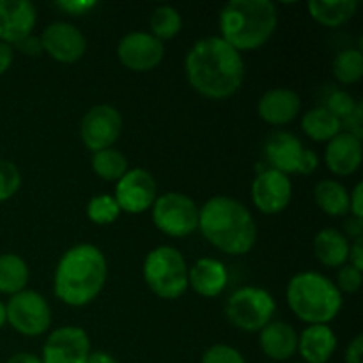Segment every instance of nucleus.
<instances>
[{
    "label": "nucleus",
    "mask_w": 363,
    "mask_h": 363,
    "mask_svg": "<svg viewBox=\"0 0 363 363\" xmlns=\"http://www.w3.org/2000/svg\"><path fill=\"white\" fill-rule=\"evenodd\" d=\"M121 215V208L113 195L99 194L92 197L87 204V218L96 225H108L113 223Z\"/></svg>",
    "instance_id": "obj_31"
},
{
    "label": "nucleus",
    "mask_w": 363,
    "mask_h": 363,
    "mask_svg": "<svg viewBox=\"0 0 363 363\" xmlns=\"http://www.w3.org/2000/svg\"><path fill=\"white\" fill-rule=\"evenodd\" d=\"M363 282V275L362 272H358L357 268H353L351 264H344L340 268L339 275H337V289L340 293H357L358 289L362 287Z\"/></svg>",
    "instance_id": "obj_35"
},
{
    "label": "nucleus",
    "mask_w": 363,
    "mask_h": 363,
    "mask_svg": "<svg viewBox=\"0 0 363 363\" xmlns=\"http://www.w3.org/2000/svg\"><path fill=\"white\" fill-rule=\"evenodd\" d=\"M91 165L96 176H99L105 181H116V183L130 170L126 156L113 147L94 152Z\"/></svg>",
    "instance_id": "obj_28"
},
{
    "label": "nucleus",
    "mask_w": 363,
    "mask_h": 363,
    "mask_svg": "<svg viewBox=\"0 0 363 363\" xmlns=\"http://www.w3.org/2000/svg\"><path fill=\"white\" fill-rule=\"evenodd\" d=\"M362 353H363V337L357 335L351 344L347 346L346 354H344V362L346 363H362Z\"/></svg>",
    "instance_id": "obj_41"
},
{
    "label": "nucleus",
    "mask_w": 363,
    "mask_h": 363,
    "mask_svg": "<svg viewBox=\"0 0 363 363\" xmlns=\"http://www.w3.org/2000/svg\"><path fill=\"white\" fill-rule=\"evenodd\" d=\"M57 6L71 16H82V14H87L89 11L94 9L98 2H94V0H62Z\"/></svg>",
    "instance_id": "obj_36"
},
{
    "label": "nucleus",
    "mask_w": 363,
    "mask_h": 363,
    "mask_svg": "<svg viewBox=\"0 0 363 363\" xmlns=\"http://www.w3.org/2000/svg\"><path fill=\"white\" fill-rule=\"evenodd\" d=\"M43 52L60 64H74L85 55L87 39L80 28L67 21H53L39 35Z\"/></svg>",
    "instance_id": "obj_14"
},
{
    "label": "nucleus",
    "mask_w": 363,
    "mask_h": 363,
    "mask_svg": "<svg viewBox=\"0 0 363 363\" xmlns=\"http://www.w3.org/2000/svg\"><path fill=\"white\" fill-rule=\"evenodd\" d=\"M106 277L108 264L105 254L94 245H74L57 262L53 293L69 307H85L99 296Z\"/></svg>",
    "instance_id": "obj_2"
},
{
    "label": "nucleus",
    "mask_w": 363,
    "mask_h": 363,
    "mask_svg": "<svg viewBox=\"0 0 363 363\" xmlns=\"http://www.w3.org/2000/svg\"><path fill=\"white\" fill-rule=\"evenodd\" d=\"M362 128H363V106L362 103H358L357 108L353 110V113H351V116L342 123V131H347V133L362 138L363 135Z\"/></svg>",
    "instance_id": "obj_37"
},
{
    "label": "nucleus",
    "mask_w": 363,
    "mask_h": 363,
    "mask_svg": "<svg viewBox=\"0 0 363 363\" xmlns=\"http://www.w3.org/2000/svg\"><path fill=\"white\" fill-rule=\"evenodd\" d=\"M357 105L358 101L350 94V92L340 91L339 89V91L330 92L328 98H326V103L323 106H325L330 113H333L340 123H344V121L353 113V110L357 108Z\"/></svg>",
    "instance_id": "obj_32"
},
{
    "label": "nucleus",
    "mask_w": 363,
    "mask_h": 363,
    "mask_svg": "<svg viewBox=\"0 0 363 363\" xmlns=\"http://www.w3.org/2000/svg\"><path fill=\"white\" fill-rule=\"evenodd\" d=\"M319 167V156L318 152L312 151V149H303L301 152V158L298 162L296 174H303V176H308V174H314Z\"/></svg>",
    "instance_id": "obj_38"
},
{
    "label": "nucleus",
    "mask_w": 363,
    "mask_h": 363,
    "mask_svg": "<svg viewBox=\"0 0 363 363\" xmlns=\"http://www.w3.org/2000/svg\"><path fill=\"white\" fill-rule=\"evenodd\" d=\"M191 87L209 99H227L240 91L245 80V60L220 35L202 38L184 59Z\"/></svg>",
    "instance_id": "obj_1"
},
{
    "label": "nucleus",
    "mask_w": 363,
    "mask_h": 363,
    "mask_svg": "<svg viewBox=\"0 0 363 363\" xmlns=\"http://www.w3.org/2000/svg\"><path fill=\"white\" fill-rule=\"evenodd\" d=\"M293 199V184L289 176L275 169L262 170L252 183V201L264 215H279Z\"/></svg>",
    "instance_id": "obj_15"
},
{
    "label": "nucleus",
    "mask_w": 363,
    "mask_h": 363,
    "mask_svg": "<svg viewBox=\"0 0 363 363\" xmlns=\"http://www.w3.org/2000/svg\"><path fill=\"white\" fill-rule=\"evenodd\" d=\"M344 236H346L347 240L353 238V241L363 238V220L351 216V218L346 222V234H344Z\"/></svg>",
    "instance_id": "obj_44"
},
{
    "label": "nucleus",
    "mask_w": 363,
    "mask_h": 363,
    "mask_svg": "<svg viewBox=\"0 0 363 363\" xmlns=\"http://www.w3.org/2000/svg\"><path fill=\"white\" fill-rule=\"evenodd\" d=\"M286 300L293 314L308 325H328L342 308L335 282L318 272H301L287 284Z\"/></svg>",
    "instance_id": "obj_5"
},
{
    "label": "nucleus",
    "mask_w": 363,
    "mask_h": 363,
    "mask_svg": "<svg viewBox=\"0 0 363 363\" xmlns=\"http://www.w3.org/2000/svg\"><path fill=\"white\" fill-rule=\"evenodd\" d=\"M201 363H247L243 354L227 344H215L202 354Z\"/></svg>",
    "instance_id": "obj_34"
},
{
    "label": "nucleus",
    "mask_w": 363,
    "mask_h": 363,
    "mask_svg": "<svg viewBox=\"0 0 363 363\" xmlns=\"http://www.w3.org/2000/svg\"><path fill=\"white\" fill-rule=\"evenodd\" d=\"M28 282V266L20 255H0V293L13 294L21 293Z\"/></svg>",
    "instance_id": "obj_27"
},
{
    "label": "nucleus",
    "mask_w": 363,
    "mask_h": 363,
    "mask_svg": "<svg viewBox=\"0 0 363 363\" xmlns=\"http://www.w3.org/2000/svg\"><path fill=\"white\" fill-rule=\"evenodd\" d=\"M259 346L272 360H289L298 351V333L289 323L272 321L259 332Z\"/></svg>",
    "instance_id": "obj_21"
},
{
    "label": "nucleus",
    "mask_w": 363,
    "mask_h": 363,
    "mask_svg": "<svg viewBox=\"0 0 363 363\" xmlns=\"http://www.w3.org/2000/svg\"><path fill=\"white\" fill-rule=\"evenodd\" d=\"M275 311V298L266 289L255 286L234 291L225 303L227 319L243 332H261L268 323H272Z\"/></svg>",
    "instance_id": "obj_7"
},
{
    "label": "nucleus",
    "mask_w": 363,
    "mask_h": 363,
    "mask_svg": "<svg viewBox=\"0 0 363 363\" xmlns=\"http://www.w3.org/2000/svg\"><path fill=\"white\" fill-rule=\"evenodd\" d=\"M7 323V314H6V303L0 301V328Z\"/></svg>",
    "instance_id": "obj_47"
},
{
    "label": "nucleus",
    "mask_w": 363,
    "mask_h": 363,
    "mask_svg": "<svg viewBox=\"0 0 363 363\" xmlns=\"http://www.w3.org/2000/svg\"><path fill=\"white\" fill-rule=\"evenodd\" d=\"M337 350V335L328 325H308L298 335V351L307 363H326Z\"/></svg>",
    "instance_id": "obj_22"
},
{
    "label": "nucleus",
    "mask_w": 363,
    "mask_h": 363,
    "mask_svg": "<svg viewBox=\"0 0 363 363\" xmlns=\"http://www.w3.org/2000/svg\"><path fill=\"white\" fill-rule=\"evenodd\" d=\"M151 211L160 233L170 238H186L199 229V206L194 199L179 191L156 197Z\"/></svg>",
    "instance_id": "obj_8"
},
{
    "label": "nucleus",
    "mask_w": 363,
    "mask_h": 363,
    "mask_svg": "<svg viewBox=\"0 0 363 363\" xmlns=\"http://www.w3.org/2000/svg\"><path fill=\"white\" fill-rule=\"evenodd\" d=\"M85 363H117V360L106 351H91Z\"/></svg>",
    "instance_id": "obj_45"
},
{
    "label": "nucleus",
    "mask_w": 363,
    "mask_h": 363,
    "mask_svg": "<svg viewBox=\"0 0 363 363\" xmlns=\"http://www.w3.org/2000/svg\"><path fill=\"white\" fill-rule=\"evenodd\" d=\"M301 110V99L293 89H272L257 103V113L264 123L284 126L293 123Z\"/></svg>",
    "instance_id": "obj_18"
},
{
    "label": "nucleus",
    "mask_w": 363,
    "mask_h": 363,
    "mask_svg": "<svg viewBox=\"0 0 363 363\" xmlns=\"http://www.w3.org/2000/svg\"><path fill=\"white\" fill-rule=\"evenodd\" d=\"M301 128L311 140L328 144L332 138H335L342 131V123L333 113H330L325 106H315L305 113L303 119H301Z\"/></svg>",
    "instance_id": "obj_26"
},
{
    "label": "nucleus",
    "mask_w": 363,
    "mask_h": 363,
    "mask_svg": "<svg viewBox=\"0 0 363 363\" xmlns=\"http://www.w3.org/2000/svg\"><path fill=\"white\" fill-rule=\"evenodd\" d=\"M151 32L149 34L155 35L160 41H167V39L176 38L183 27V20H181L179 11L174 9L172 6H160L152 11L151 14Z\"/></svg>",
    "instance_id": "obj_30"
},
{
    "label": "nucleus",
    "mask_w": 363,
    "mask_h": 363,
    "mask_svg": "<svg viewBox=\"0 0 363 363\" xmlns=\"http://www.w3.org/2000/svg\"><path fill=\"white\" fill-rule=\"evenodd\" d=\"M303 149L300 138L287 131H275L269 135L264 144L266 160L269 162L272 169L279 170L286 176L296 174L298 162H300Z\"/></svg>",
    "instance_id": "obj_20"
},
{
    "label": "nucleus",
    "mask_w": 363,
    "mask_h": 363,
    "mask_svg": "<svg viewBox=\"0 0 363 363\" xmlns=\"http://www.w3.org/2000/svg\"><path fill=\"white\" fill-rule=\"evenodd\" d=\"M21 174L14 163L0 160V202H6L20 190Z\"/></svg>",
    "instance_id": "obj_33"
},
{
    "label": "nucleus",
    "mask_w": 363,
    "mask_h": 363,
    "mask_svg": "<svg viewBox=\"0 0 363 363\" xmlns=\"http://www.w3.org/2000/svg\"><path fill=\"white\" fill-rule=\"evenodd\" d=\"M318 208L328 216H344L350 213V191L335 179H323L314 188Z\"/></svg>",
    "instance_id": "obj_25"
},
{
    "label": "nucleus",
    "mask_w": 363,
    "mask_h": 363,
    "mask_svg": "<svg viewBox=\"0 0 363 363\" xmlns=\"http://www.w3.org/2000/svg\"><path fill=\"white\" fill-rule=\"evenodd\" d=\"M347 261L353 268H357L358 272L363 273V238L360 240H354L353 245H350V255H347Z\"/></svg>",
    "instance_id": "obj_42"
},
{
    "label": "nucleus",
    "mask_w": 363,
    "mask_h": 363,
    "mask_svg": "<svg viewBox=\"0 0 363 363\" xmlns=\"http://www.w3.org/2000/svg\"><path fill=\"white\" fill-rule=\"evenodd\" d=\"M332 73L340 84H357L363 77V55L360 50L347 48L337 53L332 64Z\"/></svg>",
    "instance_id": "obj_29"
},
{
    "label": "nucleus",
    "mask_w": 363,
    "mask_h": 363,
    "mask_svg": "<svg viewBox=\"0 0 363 363\" xmlns=\"http://www.w3.org/2000/svg\"><path fill=\"white\" fill-rule=\"evenodd\" d=\"M121 64L131 71L155 69L165 57V45L149 32H130L117 45Z\"/></svg>",
    "instance_id": "obj_13"
},
{
    "label": "nucleus",
    "mask_w": 363,
    "mask_h": 363,
    "mask_svg": "<svg viewBox=\"0 0 363 363\" xmlns=\"http://www.w3.org/2000/svg\"><path fill=\"white\" fill-rule=\"evenodd\" d=\"M350 213L354 218L363 220V184H354L353 191L350 194Z\"/></svg>",
    "instance_id": "obj_40"
},
{
    "label": "nucleus",
    "mask_w": 363,
    "mask_h": 363,
    "mask_svg": "<svg viewBox=\"0 0 363 363\" xmlns=\"http://www.w3.org/2000/svg\"><path fill=\"white\" fill-rule=\"evenodd\" d=\"M123 133V117L110 105H96L84 116L80 137L85 147L92 152L112 147Z\"/></svg>",
    "instance_id": "obj_10"
},
{
    "label": "nucleus",
    "mask_w": 363,
    "mask_h": 363,
    "mask_svg": "<svg viewBox=\"0 0 363 363\" xmlns=\"http://www.w3.org/2000/svg\"><path fill=\"white\" fill-rule=\"evenodd\" d=\"M199 230L227 255H245L257 241L252 213L240 201L225 195L211 197L199 209Z\"/></svg>",
    "instance_id": "obj_3"
},
{
    "label": "nucleus",
    "mask_w": 363,
    "mask_h": 363,
    "mask_svg": "<svg viewBox=\"0 0 363 363\" xmlns=\"http://www.w3.org/2000/svg\"><path fill=\"white\" fill-rule=\"evenodd\" d=\"M279 11L269 0H233L220 11V38L238 52L257 50L269 41Z\"/></svg>",
    "instance_id": "obj_4"
},
{
    "label": "nucleus",
    "mask_w": 363,
    "mask_h": 363,
    "mask_svg": "<svg viewBox=\"0 0 363 363\" xmlns=\"http://www.w3.org/2000/svg\"><path fill=\"white\" fill-rule=\"evenodd\" d=\"M6 363H43V360L32 353H16L13 354V357H11Z\"/></svg>",
    "instance_id": "obj_46"
},
{
    "label": "nucleus",
    "mask_w": 363,
    "mask_h": 363,
    "mask_svg": "<svg viewBox=\"0 0 363 363\" xmlns=\"http://www.w3.org/2000/svg\"><path fill=\"white\" fill-rule=\"evenodd\" d=\"M7 323L25 337H38L52 325V308L43 294L23 289L13 294L6 305Z\"/></svg>",
    "instance_id": "obj_9"
},
{
    "label": "nucleus",
    "mask_w": 363,
    "mask_h": 363,
    "mask_svg": "<svg viewBox=\"0 0 363 363\" xmlns=\"http://www.w3.org/2000/svg\"><path fill=\"white\" fill-rule=\"evenodd\" d=\"M16 48L20 50L23 55L27 57H39L43 52V45H41V39L35 38V35H27V38L23 39V41H20L16 45Z\"/></svg>",
    "instance_id": "obj_39"
},
{
    "label": "nucleus",
    "mask_w": 363,
    "mask_h": 363,
    "mask_svg": "<svg viewBox=\"0 0 363 363\" xmlns=\"http://www.w3.org/2000/svg\"><path fill=\"white\" fill-rule=\"evenodd\" d=\"M38 11L28 0H0V41L16 46L32 34Z\"/></svg>",
    "instance_id": "obj_16"
},
{
    "label": "nucleus",
    "mask_w": 363,
    "mask_h": 363,
    "mask_svg": "<svg viewBox=\"0 0 363 363\" xmlns=\"http://www.w3.org/2000/svg\"><path fill=\"white\" fill-rule=\"evenodd\" d=\"M362 138L340 131L326 144L325 162L330 172L335 176H351L362 165Z\"/></svg>",
    "instance_id": "obj_17"
},
{
    "label": "nucleus",
    "mask_w": 363,
    "mask_h": 363,
    "mask_svg": "<svg viewBox=\"0 0 363 363\" xmlns=\"http://www.w3.org/2000/svg\"><path fill=\"white\" fill-rule=\"evenodd\" d=\"M13 59H14L13 46L0 41V74H4L7 69H9L11 64H13Z\"/></svg>",
    "instance_id": "obj_43"
},
{
    "label": "nucleus",
    "mask_w": 363,
    "mask_h": 363,
    "mask_svg": "<svg viewBox=\"0 0 363 363\" xmlns=\"http://www.w3.org/2000/svg\"><path fill=\"white\" fill-rule=\"evenodd\" d=\"M144 280L162 300H177L188 289V264L174 247H158L144 259Z\"/></svg>",
    "instance_id": "obj_6"
},
{
    "label": "nucleus",
    "mask_w": 363,
    "mask_h": 363,
    "mask_svg": "<svg viewBox=\"0 0 363 363\" xmlns=\"http://www.w3.org/2000/svg\"><path fill=\"white\" fill-rule=\"evenodd\" d=\"M311 16L323 27H340L354 16L357 0H311L307 4Z\"/></svg>",
    "instance_id": "obj_24"
},
{
    "label": "nucleus",
    "mask_w": 363,
    "mask_h": 363,
    "mask_svg": "<svg viewBox=\"0 0 363 363\" xmlns=\"http://www.w3.org/2000/svg\"><path fill=\"white\" fill-rule=\"evenodd\" d=\"M229 282L225 264L218 259L202 257L188 268V287L204 298H216Z\"/></svg>",
    "instance_id": "obj_19"
},
{
    "label": "nucleus",
    "mask_w": 363,
    "mask_h": 363,
    "mask_svg": "<svg viewBox=\"0 0 363 363\" xmlns=\"http://www.w3.org/2000/svg\"><path fill=\"white\" fill-rule=\"evenodd\" d=\"M314 254L328 268H342L350 255V240L340 230L323 229L314 238Z\"/></svg>",
    "instance_id": "obj_23"
},
{
    "label": "nucleus",
    "mask_w": 363,
    "mask_h": 363,
    "mask_svg": "<svg viewBox=\"0 0 363 363\" xmlns=\"http://www.w3.org/2000/svg\"><path fill=\"white\" fill-rule=\"evenodd\" d=\"M158 190L156 181L145 169H130L116 184L113 199L119 204L121 213L140 215L152 208Z\"/></svg>",
    "instance_id": "obj_11"
},
{
    "label": "nucleus",
    "mask_w": 363,
    "mask_h": 363,
    "mask_svg": "<svg viewBox=\"0 0 363 363\" xmlns=\"http://www.w3.org/2000/svg\"><path fill=\"white\" fill-rule=\"evenodd\" d=\"M91 354V340L78 326L53 330L43 346V363H85Z\"/></svg>",
    "instance_id": "obj_12"
}]
</instances>
